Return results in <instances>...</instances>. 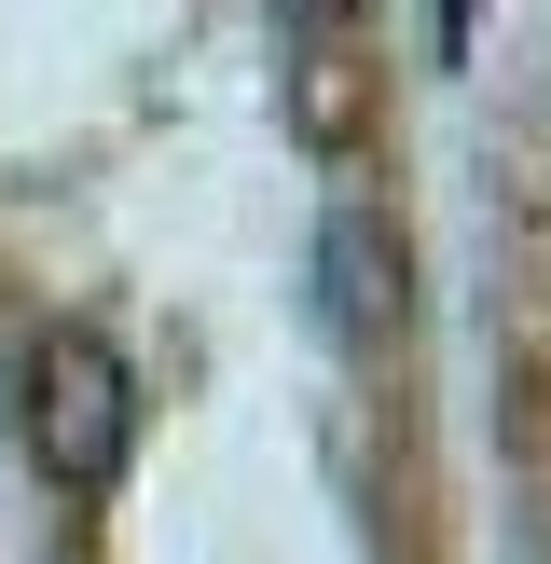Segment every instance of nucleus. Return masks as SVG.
Wrapping results in <instances>:
<instances>
[{
	"instance_id": "1",
	"label": "nucleus",
	"mask_w": 551,
	"mask_h": 564,
	"mask_svg": "<svg viewBox=\"0 0 551 564\" xmlns=\"http://www.w3.org/2000/svg\"><path fill=\"white\" fill-rule=\"evenodd\" d=\"M14 441H28V468H42L55 496H110L125 455H138V372H125V345L83 330V317L28 330V358H14Z\"/></svg>"
},
{
	"instance_id": "2",
	"label": "nucleus",
	"mask_w": 551,
	"mask_h": 564,
	"mask_svg": "<svg viewBox=\"0 0 551 564\" xmlns=\"http://www.w3.org/2000/svg\"><path fill=\"white\" fill-rule=\"evenodd\" d=\"M317 290H331V330H345V345H386V330H400V235H386L372 207H331Z\"/></svg>"
},
{
	"instance_id": "3",
	"label": "nucleus",
	"mask_w": 551,
	"mask_h": 564,
	"mask_svg": "<svg viewBox=\"0 0 551 564\" xmlns=\"http://www.w3.org/2000/svg\"><path fill=\"white\" fill-rule=\"evenodd\" d=\"M276 14H290V28H317V42H331V28H345L358 0H276Z\"/></svg>"
}]
</instances>
